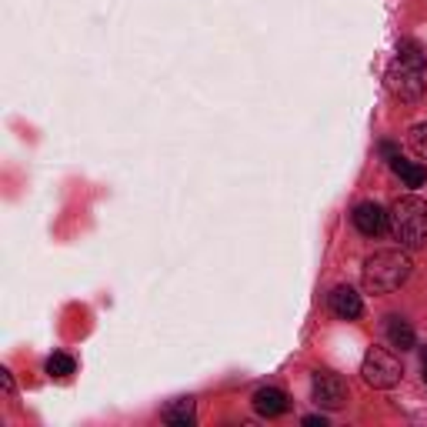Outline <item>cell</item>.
<instances>
[{
    "label": "cell",
    "mask_w": 427,
    "mask_h": 427,
    "mask_svg": "<svg viewBox=\"0 0 427 427\" xmlns=\"http://www.w3.org/2000/svg\"><path fill=\"white\" fill-rule=\"evenodd\" d=\"M388 230L394 234V241L401 247H424L427 244V201L421 197H401L397 204L390 207L388 214Z\"/></svg>",
    "instance_id": "cell-1"
},
{
    "label": "cell",
    "mask_w": 427,
    "mask_h": 427,
    "mask_svg": "<svg viewBox=\"0 0 427 427\" xmlns=\"http://www.w3.org/2000/svg\"><path fill=\"white\" fill-rule=\"evenodd\" d=\"M410 278V257L404 251H377L364 260L367 294H390Z\"/></svg>",
    "instance_id": "cell-2"
},
{
    "label": "cell",
    "mask_w": 427,
    "mask_h": 427,
    "mask_svg": "<svg viewBox=\"0 0 427 427\" xmlns=\"http://www.w3.org/2000/svg\"><path fill=\"white\" fill-rule=\"evenodd\" d=\"M361 374H364V381H367L371 388L390 390V388L401 384L404 367H401V361H397L390 351H384V347H371V351L364 354V367H361Z\"/></svg>",
    "instance_id": "cell-3"
},
{
    "label": "cell",
    "mask_w": 427,
    "mask_h": 427,
    "mask_svg": "<svg viewBox=\"0 0 427 427\" xmlns=\"http://www.w3.org/2000/svg\"><path fill=\"white\" fill-rule=\"evenodd\" d=\"M384 84H388V91L397 97V100H421L424 97V67H414L408 60H394L390 64L388 77H384Z\"/></svg>",
    "instance_id": "cell-4"
},
{
    "label": "cell",
    "mask_w": 427,
    "mask_h": 427,
    "mask_svg": "<svg viewBox=\"0 0 427 427\" xmlns=\"http://www.w3.org/2000/svg\"><path fill=\"white\" fill-rule=\"evenodd\" d=\"M311 390H314V404L324 410H337L347 404V384L334 371H317L311 381Z\"/></svg>",
    "instance_id": "cell-5"
},
{
    "label": "cell",
    "mask_w": 427,
    "mask_h": 427,
    "mask_svg": "<svg viewBox=\"0 0 427 427\" xmlns=\"http://www.w3.org/2000/svg\"><path fill=\"white\" fill-rule=\"evenodd\" d=\"M354 227L364 234V237H381L388 230V210L374 201H364V204L354 207Z\"/></svg>",
    "instance_id": "cell-6"
},
{
    "label": "cell",
    "mask_w": 427,
    "mask_h": 427,
    "mask_svg": "<svg viewBox=\"0 0 427 427\" xmlns=\"http://www.w3.org/2000/svg\"><path fill=\"white\" fill-rule=\"evenodd\" d=\"M331 311H334L340 320H357V317L364 314V300H361V294L354 291V287H334L331 291Z\"/></svg>",
    "instance_id": "cell-7"
},
{
    "label": "cell",
    "mask_w": 427,
    "mask_h": 427,
    "mask_svg": "<svg viewBox=\"0 0 427 427\" xmlns=\"http://www.w3.org/2000/svg\"><path fill=\"white\" fill-rule=\"evenodd\" d=\"M287 408H291V401L280 388H260L254 394V410L260 417H280V414H287Z\"/></svg>",
    "instance_id": "cell-8"
},
{
    "label": "cell",
    "mask_w": 427,
    "mask_h": 427,
    "mask_svg": "<svg viewBox=\"0 0 427 427\" xmlns=\"http://www.w3.org/2000/svg\"><path fill=\"white\" fill-rule=\"evenodd\" d=\"M390 170L404 181V187H424L427 184V167H424V164L404 161L401 154H397V157H390Z\"/></svg>",
    "instance_id": "cell-9"
},
{
    "label": "cell",
    "mask_w": 427,
    "mask_h": 427,
    "mask_svg": "<svg viewBox=\"0 0 427 427\" xmlns=\"http://www.w3.org/2000/svg\"><path fill=\"white\" fill-rule=\"evenodd\" d=\"M161 417H164L167 424L190 427L194 421H197V410H194V401H190V397H177V401H170L167 408L161 410Z\"/></svg>",
    "instance_id": "cell-10"
},
{
    "label": "cell",
    "mask_w": 427,
    "mask_h": 427,
    "mask_svg": "<svg viewBox=\"0 0 427 427\" xmlns=\"http://www.w3.org/2000/svg\"><path fill=\"white\" fill-rule=\"evenodd\" d=\"M388 340H390V347H397V351H410L417 344L414 327H410L404 317H388Z\"/></svg>",
    "instance_id": "cell-11"
},
{
    "label": "cell",
    "mask_w": 427,
    "mask_h": 427,
    "mask_svg": "<svg viewBox=\"0 0 427 427\" xmlns=\"http://www.w3.org/2000/svg\"><path fill=\"white\" fill-rule=\"evenodd\" d=\"M47 374H51V377H71V374H74V357H67V354H51Z\"/></svg>",
    "instance_id": "cell-12"
},
{
    "label": "cell",
    "mask_w": 427,
    "mask_h": 427,
    "mask_svg": "<svg viewBox=\"0 0 427 427\" xmlns=\"http://www.w3.org/2000/svg\"><path fill=\"white\" fill-rule=\"evenodd\" d=\"M397 57L401 60H408V64H414V67H427V57L424 51L414 44V40H401V47H397Z\"/></svg>",
    "instance_id": "cell-13"
},
{
    "label": "cell",
    "mask_w": 427,
    "mask_h": 427,
    "mask_svg": "<svg viewBox=\"0 0 427 427\" xmlns=\"http://www.w3.org/2000/svg\"><path fill=\"white\" fill-rule=\"evenodd\" d=\"M410 147H414L427 161V120H421V124H414V127H410Z\"/></svg>",
    "instance_id": "cell-14"
},
{
    "label": "cell",
    "mask_w": 427,
    "mask_h": 427,
    "mask_svg": "<svg viewBox=\"0 0 427 427\" xmlns=\"http://www.w3.org/2000/svg\"><path fill=\"white\" fill-rule=\"evenodd\" d=\"M0 384H3V390H7V394H14V377H10V371H7V367H0Z\"/></svg>",
    "instance_id": "cell-15"
},
{
    "label": "cell",
    "mask_w": 427,
    "mask_h": 427,
    "mask_svg": "<svg viewBox=\"0 0 427 427\" xmlns=\"http://www.w3.org/2000/svg\"><path fill=\"white\" fill-rule=\"evenodd\" d=\"M304 424L307 427H327V417H324V414H311V417H304Z\"/></svg>",
    "instance_id": "cell-16"
},
{
    "label": "cell",
    "mask_w": 427,
    "mask_h": 427,
    "mask_svg": "<svg viewBox=\"0 0 427 427\" xmlns=\"http://www.w3.org/2000/svg\"><path fill=\"white\" fill-rule=\"evenodd\" d=\"M424 381H427V354H424Z\"/></svg>",
    "instance_id": "cell-17"
}]
</instances>
